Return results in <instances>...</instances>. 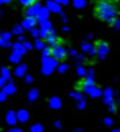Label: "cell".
I'll return each instance as SVG.
<instances>
[{
	"mask_svg": "<svg viewBox=\"0 0 120 132\" xmlns=\"http://www.w3.org/2000/svg\"><path fill=\"white\" fill-rule=\"evenodd\" d=\"M94 14L101 21L112 23L117 17L116 4L111 2V0H98L94 7Z\"/></svg>",
	"mask_w": 120,
	"mask_h": 132,
	"instance_id": "obj_1",
	"label": "cell"
},
{
	"mask_svg": "<svg viewBox=\"0 0 120 132\" xmlns=\"http://www.w3.org/2000/svg\"><path fill=\"white\" fill-rule=\"evenodd\" d=\"M50 56H52L54 60L62 61V60L66 58L67 53H66V49H65V47H63L62 44L57 43V44H54V45L50 47Z\"/></svg>",
	"mask_w": 120,
	"mask_h": 132,
	"instance_id": "obj_2",
	"label": "cell"
},
{
	"mask_svg": "<svg viewBox=\"0 0 120 132\" xmlns=\"http://www.w3.org/2000/svg\"><path fill=\"white\" fill-rule=\"evenodd\" d=\"M35 23H36L35 17H32V16H27L26 18H23V20H22L21 26H22V29H23V30H32V29H34V26H35Z\"/></svg>",
	"mask_w": 120,
	"mask_h": 132,
	"instance_id": "obj_3",
	"label": "cell"
},
{
	"mask_svg": "<svg viewBox=\"0 0 120 132\" xmlns=\"http://www.w3.org/2000/svg\"><path fill=\"white\" fill-rule=\"evenodd\" d=\"M40 9H41V8H40V4L36 2V3L32 4L31 7H29V9H27V16H32V17H34V16H38V13L40 12Z\"/></svg>",
	"mask_w": 120,
	"mask_h": 132,
	"instance_id": "obj_4",
	"label": "cell"
},
{
	"mask_svg": "<svg viewBox=\"0 0 120 132\" xmlns=\"http://www.w3.org/2000/svg\"><path fill=\"white\" fill-rule=\"evenodd\" d=\"M45 40H47V43H48L49 45H54V44L58 43V38L56 36L54 31H52L50 34H48V35L45 36Z\"/></svg>",
	"mask_w": 120,
	"mask_h": 132,
	"instance_id": "obj_5",
	"label": "cell"
},
{
	"mask_svg": "<svg viewBox=\"0 0 120 132\" xmlns=\"http://www.w3.org/2000/svg\"><path fill=\"white\" fill-rule=\"evenodd\" d=\"M4 92H5L7 95H13V93L16 92V87H14V84H13L12 82H9L8 84H5V86H4Z\"/></svg>",
	"mask_w": 120,
	"mask_h": 132,
	"instance_id": "obj_6",
	"label": "cell"
},
{
	"mask_svg": "<svg viewBox=\"0 0 120 132\" xmlns=\"http://www.w3.org/2000/svg\"><path fill=\"white\" fill-rule=\"evenodd\" d=\"M25 47L22 45V44H20V43H16V44H13V52H17L18 54H23V52H25Z\"/></svg>",
	"mask_w": 120,
	"mask_h": 132,
	"instance_id": "obj_7",
	"label": "cell"
},
{
	"mask_svg": "<svg viewBox=\"0 0 120 132\" xmlns=\"http://www.w3.org/2000/svg\"><path fill=\"white\" fill-rule=\"evenodd\" d=\"M17 118H18L21 122H26V120L29 119V113H27V111H25V110H21V111H18Z\"/></svg>",
	"mask_w": 120,
	"mask_h": 132,
	"instance_id": "obj_8",
	"label": "cell"
},
{
	"mask_svg": "<svg viewBox=\"0 0 120 132\" xmlns=\"http://www.w3.org/2000/svg\"><path fill=\"white\" fill-rule=\"evenodd\" d=\"M20 58H21V54H18L17 52H13V53L11 54V57H9L11 62H13V63H17V62H20Z\"/></svg>",
	"mask_w": 120,
	"mask_h": 132,
	"instance_id": "obj_9",
	"label": "cell"
},
{
	"mask_svg": "<svg viewBox=\"0 0 120 132\" xmlns=\"http://www.w3.org/2000/svg\"><path fill=\"white\" fill-rule=\"evenodd\" d=\"M7 120H8L9 124H14L16 120H17V119H16V114H14L13 111H9V113H8V117H7Z\"/></svg>",
	"mask_w": 120,
	"mask_h": 132,
	"instance_id": "obj_10",
	"label": "cell"
},
{
	"mask_svg": "<svg viewBox=\"0 0 120 132\" xmlns=\"http://www.w3.org/2000/svg\"><path fill=\"white\" fill-rule=\"evenodd\" d=\"M25 71H26V66L25 65H21V66H18V68L16 69V75L17 77H22L25 74Z\"/></svg>",
	"mask_w": 120,
	"mask_h": 132,
	"instance_id": "obj_11",
	"label": "cell"
},
{
	"mask_svg": "<svg viewBox=\"0 0 120 132\" xmlns=\"http://www.w3.org/2000/svg\"><path fill=\"white\" fill-rule=\"evenodd\" d=\"M2 77H3L5 80L11 78V71H9L8 68H5V66H4V68H2Z\"/></svg>",
	"mask_w": 120,
	"mask_h": 132,
	"instance_id": "obj_12",
	"label": "cell"
},
{
	"mask_svg": "<svg viewBox=\"0 0 120 132\" xmlns=\"http://www.w3.org/2000/svg\"><path fill=\"white\" fill-rule=\"evenodd\" d=\"M20 2L23 7H31L32 4H35L38 2V0H20Z\"/></svg>",
	"mask_w": 120,
	"mask_h": 132,
	"instance_id": "obj_13",
	"label": "cell"
},
{
	"mask_svg": "<svg viewBox=\"0 0 120 132\" xmlns=\"http://www.w3.org/2000/svg\"><path fill=\"white\" fill-rule=\"evenodd\" d=\"M47 14H48V13H47L45 9H40V12L38 13V17H39L40 20H44V18H47Z\"/></svg>",
	"mask_w": 120,
	"mask_h": 132,
	"instance_id": "obj_14",
	"label": "cell"
},
{
	"mask_svg": "<svg viewBox=\"0 0 120 132\" xmlns=\"http://www.w3.org/2000/svg\"><path fill=\"white\" fill-rule=\"evenodd\" d=\"M31 131L32 132H43V127L40 124H35V126L31 127Z\"/></svg>",
	"mask_w": 120,
	"mask_h": 132,
	"instance_id": "obj_15",
	"label": "cell"
},
{
	"mask_svg": "<svg viewBox=\"0 0 120 132\" xmlns=\"http://www.w3.org/2000/svg\"><path fill=\"white\" fill-rule=\"evenodd\" d=\"M22 26H14V29H13V34H16V35H20L21 32H22Z\"/></svg>",
	"mask_w": 120,
	"mask_h": 132,
	"instance_id": "obj_16",
	"label": "cell"
},
{
	"mask_svg": "<svg viewBox=\"0 0 120 132\" xmlns=\"http://www.w3.org/2000/svg\"><path fill=\"white\" fill-rule=\"evenodd\" d=\"M36 96H38V92H36L35 89H32V91L29 93V98H30L31 101H32V100H35V98H36Z\"/></svg>",
	"mask_w": 120,
	"mask_h": 132,
	"instance_id": "obj_17",
	"label": "cell"
},
{
	"mask_svg": "<svg viewBox=\"0 0 120 132\" xmlns=\"http://www.w3.org/2000/svg\"><path fill=\"white\" fill-rule=\"evenodd\" d=\"M50 106H52V108H58V106H59V101H58L57 98H53V100L50 101Z\"/></svg>",
	"mask_w": 120,
	"mask_h": 132,
	"instance_id": "obj_18",
	"label": "cell"
},
{
	"mask_svg": "<svg viewBox=\"0 0 120 132\" xmlns=\"http://www.w3.org/2000/svg\"><path fill=\"white\" fill-rule=\"evenodd\" d=\"M7 98V93L3 91V92H0V102H3L4 100Z\"/></svg>",
	"mask_w": 120,
	"mask_h": 132,
	"instance_id": "obj_19",
	"label": "cell"
},
{
	"mask_svg": "<svg viewBox=\"0 0 120 132\" xmlns=\"http://www.w3.org/2000/svg\"><path fill=\"white\" fill-rule=\"evenodd\" d=\"M4 83H5V79H4L3 77H0V88L4 87Z\"/></svg>",
	"mask_w": 120,
	"mask_h": 132,
	"instance_id": "obj_20",
	"label": "cell"
},
{
	"mask_svg": "<svg viewBox=\"0 0 120 132\" xmlns=\"http://www.w3.org/2000/svg\"><path fill=\"white\" fill-rule=\"evenodd\" d=\"M31 34H32L34 36H36V35H39V31H38V30H35V29H32V30H31Z\"/></svg>",
	"mask_w": 120,
	"mask_h": 132,
	"instance_id": "obj_21",
	"label": "cell"
},
{
	"mask_svg": "<svg viewBox=\"0 0 120 132\" xmlns=\"http://www.w3.org/2000/svg\"><path fill=\"white\" fill-rule=\"evenodd\" d=\"M36 47H38V48H43V43L38 40V42H36Z\"/></svg>",
	"mask_w": 120,
	"mask_h": 132,
	"instance_id": "obj_22",
	"label": "cell"
},
{
	"mask_svg": "<svg viewBox=\"0 0 120 132\" xmlns=\"http://www.w3.org/2000/svg\"><path fill=\"white\" fill-rule=\"evenodd\" d=\"M23 47H25L26 49H30V48H31V44H30V43H25V44H23Z\"/></svg>",
	"mask_w": 120,
	"mask_h": 132,
	"instance_id": "obj_23",
	"label": "cell"
},
{
	"mask_svg": "<svg viewBox=\"0 0 120 132\" xmlns=\"http://www.w3.org/2000/svg\"><path fill=\"white\" fill-rule=\"evenodd\" d=\"M44 54H45V56L50 54V49H49V48H48V49H45V51H44Z\"/></svg>",
	"mask_w": 120,
	"mask_h": 132,
	"instance_id": "obj_24",
	"label": "cell"
},
{
	"mask_svg": "<svg viewBox=\"0 0 120 132\" xmlns=\"http://www.w3.org/2000/svg\"><path fill=\"white\" fill-rule=\"evenodd\" d=\"M11 0H0V4H5V3H9Z\"/></svg>",
	"mask_w": 120,
	"mask_h": 132,
	"instance_id": "obj_25",
	"label": "cell"
},
{
	"mask_svg": "<svg viewBox=\"0 0 120 132\" xmlns=\"http://www.w3.org/2000/svg\"><path fill=\"white\" fill-rule=\"evenodd\" d=\"M26 82H27V83L31 82V77H27V78H26Z\"/></svg>",
	"mask_w": 120,
	"mask_h": 132,
	"instance_id": "obj_26",
	"label": "cell"
},
{
	"mask_svg": "<svg viewBox=\"0 0 120 132\" xmlns=\"http://www.w3.org/2000/svg\"><path fill=\"white\" fill-rule=\"evenodd\" d=\"M11 132H21V131H20V129H17V128H14V129H12Z\"/></svg>",
	"mask_w": 120,
	"mask_h": 132,
	"instance_id": "obj_27",
	"label": "cell"
},
{
	"mask_svg": "<svg viewBox=\"0 0 120 132\" xmlns=\"http://www.w3.org/2000/svg\"><path fill=\"white\" fill-rule=\"evenodd\" d=\"M115 132H120V129H117V131H115Z\"/></svg>",
	"mask_w": 120,
	"mask_h": 132,
	"instance_id": "obj_28",
	"label": "cell"
},
{
	"mask_svg": "<svg viewBox=\"0 0 120 132\" xmlns=\"http://www.w3.org/2000/svg\"><path fill=\"white\" fill-rule=\"evenodd\" d=\"M76 132H81V131H76Z\"/></svg>",
	"mask_w": 120,
	"mask_h": 132,
	"instance_id": "obj_29",
	"label": "cell"
}]
</instances>
